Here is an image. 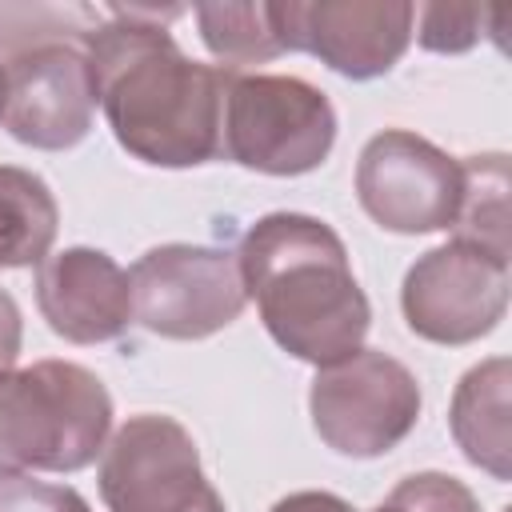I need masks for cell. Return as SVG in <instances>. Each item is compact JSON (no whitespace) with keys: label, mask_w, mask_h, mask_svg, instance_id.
I'll list each match as a JSON object with an SVG mask.
<instances>
[{"label":"cell","mask_w":512,"mask_h":512,"mask_svg":"<svg viewBox=\"0 0 512 512\" xmlns=\"http://www.w3.org/2000/svg\"><path fill=\"white\" fill-rule=\"evenodd\" d=\"M184 8H108L84 32L96 104L116 144L152 168H200L220 156L228 68L192 60L164 16Z\"/></svg>","instance_id":"1"},{"label":"cell","mask_w":512,"mask_h":512,"mask_svg":"<svg viewBox=\"0 0 512 512\" xmlns=\"http://www.w3.org/2000/svg\"><path fill=\"white\" fill-rule=\"evenodd\" d=\"M236 260L248 300L288 356L324 368L364 348L372 304L332 224L308 212H268L240 236Z\"/></svg>","instance_id":"2"},{"label":"cell","mask_w":512,"mask_h":512,"mask_svg":"<svg viewBox=\"0 0 512 512\" xmlns=\"http://www.w3.org/2000/svg\"><path fill=\"white\" fill-rule=\"evenodd\" d=\"M112 432V396L72 360H36L0 372V476L80 472Z\"/></svg>","instance_id":"3"},{"label":"cell","mask_w":512,"mask_h":512,"mask_svg":"<svg viewBox=\"0 0 512 512\" xmlns=\"http://www.w3.org/2000/svg\"><path fill=\"white\" fill-rule=\"evenodd\" d=\"M336 144L332 100L300 80L272 72H232L224 92L220 156L264 176H304Z\"/></svg>","instance_id":"4"},{"label":"cell","mask_w":512,"mask_h":512,"mask_svg":"<svg viewBox=\"0 0 512 512\" xmlns=\"http://www.w3.org/2000/svg\"><path fill=\"white\" fill-rule=\"evenodd\" d=\"M420 404V380L384 348H356L352 356L316 368L308 388L316 436L352 460L392 452L416 428Z\"/></svg>","instance_id":"5"},{"label":"cell","mask_w":512,"mask_h":512,"mask_svg":"<svg viewBox=\"0 0 512 512\" xmlns=\"http://www.w3.org/2000/svg\"><path fill=\"white\" fill-rule=\"evenodd\" d=\"M108 512H224L192 432L164 412L128 416L100 452Z\"/></svg>","instance_id":"6"},{"label":"cell","mask_w":512,"mask_h":512,"mask_svg":"<svg viewBox=\"0 0 512 512\" xmlns=\"http://www.w3.org/2000/svg\"><path fill=\"white\" fill-rule=\"evenodd\" d=\"M132 320L164 340H204L228 328L244 304L240 260L212 244H160L148 248L132 272Z\"/></svg>","instance_id":"7"},{"label":"cell","mask_w":512,"mask_h":512,"mask_svg":"<svg viewBox=\"0 0 512 512\" xmlns=\"http://www.w3.org/2000/svg\"><path fill=\"white\" fill-rule=\"evenodd\" d=\"M508 256L468 240H448L416 256L400 284L404 324L444 348L488 336L508 312Z\"/></svg>","instance_id":"8"},{"label":"cell","mask_w":512,"mask_h":512,"mask_svg":"<svg viewBox=\"0 0 512 512\" xmlns=\"http://www.w3.org/2000/svg\"><path fill=\"white\" fill-rule=\"evenodd\" d=\"M464 196V168L456 156L408 128L376 132L356 160L360 208L396 236L448 232Z\"/></svg>","instance_id":"9"},{"label":"cell","mask_w":512,"mask_h":512,"mask_svg":"<svg viewBox=\"0 0 512 512\" xmlns=\"http://www.w3.org/2000/svg\"><path fill=\"white\" fill-rule=\"evenodd\" d=\"M8 100L4 128L12 140L64 152L80 144L96 112V80L84 44L76 40H36L8 56Z\"/></svg>","instance_id":"10"},{"label":"cell","mask_w":512,"mask_h":512,"mask_svg":"<svg viewBox=\"0 0 512 512\" xmlns=\"http://www.w3.org/2000/svg\"><path fill=\"white\" fill-rule=\"evenodd\" d=\"M416 4L404 0H288L280 24L288 52H308L348 80H376L412 44Z\"/></svg>","instance_id":"11"},{"label":"cell","mask_w":512,"mask_h":512,"mask_svg":"<svg viewBox=\"0 0 512 512\" xmlns=\"http://www.w3.org/2000/svg\"><path fill=\"white\" fill-rule=\"evenodd\" d=\"M36 308L68 344H108L132 324V284L108 252L76 244L36 264Z\"/></svg>","instance_id":"12"},{"label":"cell","mask_w":512,"mask_h":512,"mask_svg":"<svg viewBox=\"0 0 512 512\" xmlns=\"http://www.w3.org/2000/svg\"><path fill=\"white\" fill-rule=\"evenodd\" d=\"M508 356L472 364L448 408V428L468 464L484 468L492 480H512V432H508Z\"/></svg>","instance_id":"13"},{"label":"cell","mask_w":512,"mask_h":512,"mask_svg":"<svg viewBox=\"0 0 512 512\" xmlns=\"http://www.w3.org/2000/svg\"><path fill=\"white\" fill-rule=\"evenodd\" d=\"M60 204L32 168L0 164V268H32L52 252Z\"/></svg>","instance_id":"14"},{"label":"cell","mask_w":512,"mask_h":512,"mask_svg":"<svg viewBox=\"0 0 512 512\" xmlns=\"http://www.w3.org/2000/svg\"><path fill=\"white\" fill-rule=\"evenodd\" d=\"M192 16L200 24L204 48L228 72L288 52L280 4H196Z\"/></svg>","instance_id":"15"},{"label":"cell","mask_w":512,"mask_h":512,"mask_svg":"<svg viewBox=\"0 0 512 512\" xmlns=\"http://www.w3.org/2000/svg\"><path fill=\"white\" fill-rule=\"evenodd\" d=\"M464 168V196L456 212V240L480 244L496 256H508V156H468Z\"/></svg>","instance_id":"16"},{"label":"cell","mask_w":512,"mask_h":512,"mask_svg":"<svg viewBox=\"0 0 512 512\" xmlns=\"http://www.w3.org/2000/svg\"><path fill=\"white\" fill-rule=\"evenodd\" d=\"M372 512H480V500L448 472H412Z\"/></svg>","instance_id":"17"},{"label":"cell","mask_w":512,"mask_h":512,"mask_svg":"<svg viewBox=\"0 0 512 512\" xmlns=\"http://www.w3.org/2000/svg\"><path fill=\"white\" fill-rule=\"evenodd\" d=\"M492 12L484 8H452V4H424L416 8V20L420 32V48L428 52H468L480 36H484V24H488Z\"/></svg>","instance_id":"18"},{"label":"cell","mask_w":512,"mask_h":512,"mask_svg":"<svg viewBox=\"0 0 512 512\" xmlns=\"http://www.w3.org/2000/svg\"><path fill=\"white\" fill-rule=\"evenodd\" d=\"M0 512H92V504L68 484H48L28 472H8L0 476Z\"/></svg>","instance_id":"19"},{"label":"cell","mask_w":512,"mask_h":512,"mask_svg":"<svg viewBox=\"0 0 512 512\" xmlns=\"http://www.w3.org/2000/svg\"><path fill=\"white\" fill-rule=\"evenodd\" d=\"M20 344H24L20 308H16V300L0 288V372H12V364H16V356H20Z\"/></svg>","instance_id":"20"},{"label":"cell","mask_w":512,"mask_h":512,"mask_svg":"<svg viewBox=\"0 0 512 512\" xmlns=\"http://www.w3.org/2000/svg\"><path fill=\"white\" fill-rule=\"evenodd\" d=\"M268 512H356L348 500H340L336 492H316V488H304V492H288L280 496Z\"/></svg>","instance_id":"21"},{"label":"cell","mask_w":512,"mask_h":512,"mask_svg":"<svg viewBox=\"0 0 512 512\" xmlns=\"http://www.w3.org/2000/svg\"><path fill=\"white\" fill-rule=\"evenodd\" d=\"M4 100H8V72H4V60H0V120H4Z\"/></svg>","instance_id":"22"}]
</instances>
